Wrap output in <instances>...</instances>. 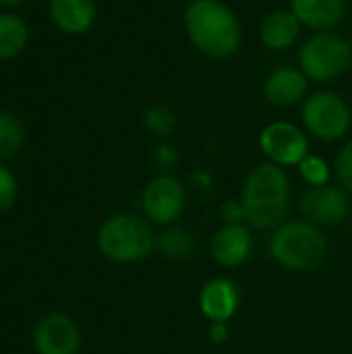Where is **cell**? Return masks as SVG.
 Segmentation results:
<instances>
[{
    "label": "cell",
    "mask_w": 352,
    "mask_h": 354,
    "mask_svg": "<svg viewBox=\"0 0 352 354\" xmlns=\"http://www.w3.org/2000/svg\"><path fill=\"white\" fill-rule=\"evenodd\" d=\"M290 201V180L282 166L266 162L255 166L245 178L241 203L245 224L255 230H276L286 222Z\"/></svg>",
    "instance_id": "6da1fadb"
},
{
    "label": "cell",
    "mask_w": 352,
    "mask_h": 354,
    "mask_svg": "<svg viewBox=\"0 0 352 354\" xmlns=\"http://www.w3.org/2000/svg\"><path fill=\"white\" fill-rule=\"evenodd\" d=\"M185 29L193 46L212 58H226L241 44L237 17L218 0H193L185 10Z\"/></svg>",
    "instance_id": "7a4b0ae2"
},
{
    "label": "cell",
    "mask_w": 352,
    "mask_h": 354,
    "mask_svg": "<svg viewBox=\"0 0 352 354\" xmlns=\"http://www.w3.org/2000/svg\"><path fill=\"white\" fill-rule=\"evenodd\" d=\"M272 259L290 272H313L328 257V239L322 228L293 220L278 226L270 239Z\"/></svg>",
    "instance_id": "3957f363"
},
{
    "label": "cell",
    "mask_w": 352,
    "mask_h": 354,
    "mask_svg": "<svg viewBox=\"0 0 352 354\" xmlns=\"http://www.w3.org/2000/svg\"><path fill=\"white\" fill-rule=\"evenodd\" d=\"M98 247L110 261L137 263L158 249V239L145 218L135 214H114L100 226Z\"/></svg>",
    "instance_id": "277c9868"
},
{
    "label": "cell",
    "mask_w": 352,
    "mask_h": 354,
    "mask_svg": "<svg viewBox=\"0 0 352 354\" xmlns=\"http://www.w3.org/2000/svg\"><path fill=\"white\" fill-rule=\"evenodd\" d=\"M299 64L307 79L319 83L332 81L349 68L351 46L336 33H315L301 46Z\"/></svg>",
    "instance_id": "5b68a950"
},
{
    "label": "cell",
    "mask_w": 352,
    "mask_h": 354,
    "mask_svg": "<svg viewBox=\"0 0 352 354\" xmlns=\"http://www.w3.org/2000/svg\"><path fill=\"white\" fill-rule=\"evenodd\" d=\"M303 122L322 141H338L351 129L352 116L346 102L330 91H317L303 104Z\"/></svg>",
    "instance_id": "8992f818"
},
{
    "label": "cell",
    "mask_w": 352,
    "mask_h": 354,
    "mask_svg": "<svg viewBox=\"0 0 352 354\" xmlns=\"http://www.w3.org/2000/svg\"><path fill=\"white\" fill-rule=\"evenodd\" d=\"M141 207L145 220L156 226H172L180 220L187 207V195L180 185L170 174H160L151 178L143 191Z\"/></svg>",
    "instance_id": "52a82bcc"
},
{
    "label": "cell",
    "mask_w": 352,
    "mask_h": 354,
    "mask_svg": "<svg viewBox=\"0 0 352 354\" xmlns=\"http://www.w3.org/2000/svg\"><path fill=\"white\" fill-rule=\"evenodd\" d=\"M299 209L305 222L317 228H326V226H338L349 218L351 201L342 187L324 185V187H311L301 197Z\"/></svg>",
    "instance_id": "ba28073f"
},
{
    "label": "cell",
    "mask_w": 352,
    "mask_h": 354,
    "mask_svg": "<svg viewBox=\"0 0 352 354\" xmlns=\"http://www.w3.org/2000/svg\"><path fill=\"white\" fill-rule=\"evenodd\" d=\"M261 151L272 164L278 166H299L307 158V137L305 133L290 122H272L261 131L259 137Z\"/></svg>",
    "instance_id": "9c48e42d"
},
{
    "label": "cell",
    "mask_w": 352,
    "mask_h": 354,
    "mask_svg": "<svg viewBox=\"0 0 352 354\" xmlns=\"http://www.w3.org/2000/svg\"><path fill=\"white\" fill-rule=\"evenodd\" d=\"M33 344L39 354H77L81 346V332L71 317L62 313H48L35 324Z\"/></svg>",
    "instance_id": "30bf717a"
},
{
    "label": "cell",
    "mask_w": 352,
    "mask_h": 354,
    "mask_svg": "<svg viewBox=\"0 0 352 354\" xmlns=\"http://www.w3.org/2000/svg\"><path fill=\"white\" fill-rule=\"evenodd\" d=\"M212 257L222 268H239L253 253V234L247 224L220 226L210 243Z\"/></svg>",
    "instance_id": "8fae6325"
},
{
    "label": "cell",
    "mask_w": 352,
    "mask_h": 354,
    "mask_svg": "<svg viewBox=\"0 0 352 354\" xmlns=\"http://www.w3.org/2000/svg\"><path fill=\"white\" fill-rule=\"evenodd\" d=\"M239 288L228 278H212L201 286L199 309L210 322H230L239 311Z\"/></svg>",
    "instance_id": "7c38bea8"
},
{
    "label": "cell",
    "mask_w": 352,
    "mask_h": 354,
    "mask_svg": "<svg viewBox=\"0 0 352 354\" xmlns=\"http://www.w3.org/2000/svg\"><path fill=\"white\" fill-rule=\"evenodd\" d=\"M293 15L311 29L336 27L346 10L344 0H290Z\"/></svg>",
    "instance_id": "4fadbf2b"
},
{
    "label": "cell",
    "mask_w": 352,
    "mask_h": 354,
    "mask_svg": "<svg viewBox=\"0 0 352 354\" xmlns=\"http://www.w3.org/2000/svg\"><path fill=\"white\" fill-rule=\"evenodd\" d=\"M50 15L54 25L64 33H83L95 19L93 0H50Z\"/></svg>",
    "instance_id": "5bb4252c"
},
{
    "label": "cell",
    "mask_w": 352,
    "mask_h": 354,
    "mask_svg": "<svg viewBox=\"0 0 352 354\" xmlns=\"http://www.w3.org/2000/svg\"><path fill=\"white\" fill-rule=\"evenodd\" d=\"M263 91L272 104L293 106L307 93V77L297 68H280L268 77Z\"/></svg>",
    "instance_id": "9a60e30c"
},
{
    "label": "cell",
    "mask_w": 352,
    "mask_h": 354,
    "mask_svg": "<svg viewBox=\"0 0 352 354\" xmlns=\"http://www.w3.org/2000/svg\"><path fill=\"white\" fill-rule=\"evenodd\" d=\"M301 31V21L293 15V10H274L261 23V41L270 50H286L290 48Z\"/></svg>",
    "instance_id": "2e32d148"
},
{
    "label": "cell",
    "mask_w": 352,
    "mask_h": 354,
    "mask_svg": "<svg viewBox=\"0 0 352 354\" xmlns=\"http://www.w3.org/2000/svg\"><path fill=\"white\" fill-rule=\"evenodd\" d=\"M29 31L23 19L15 15H0V60L15 58L27 46Z\"/></svg>",
    "instance_id": "e0dca14e"
},
{
    "label": "cell",
    "mask_w": 352,
    "mask_h": 354,
    "mask_svg": "<svg viewBox=\"0 0 352 354\" xmlns=\"http://www.w3.org/2000/svg\"><path fill=\"white\" fill-rule=\"evenodd\" d=\"M158 249L170 261H185L195 253V236L187 228L172 226L160 234Z\"/></svg>",
    "instance_id": "ac0fdd59"
},
{
    "label": "cell",
    "mask_w": 352,
    "mask_h": 354,
    "mask_svg": "<svg viewBox=\"0 0 352 354\" xmlns=\"http://www.w3.org/2000/svg\"><path fill=\"white\" fill-rule=\"evenodd\" d=\"M25 141V131L19 118L8 112H0V160L12 158Z\"/></svg>",
    "instance_id": "d6986e66"
},
{
    "label": "cell",
    "mask_w": 352,
    "mask_h": 354,
    "mask_svg": "<svg viewBox=\"0 0 352 354\" xmlns=\"http://www.w3.org/2000/svg\"><path fill=\"white\" fill-rule=\"evenodd\" d=\"M143 122L147 127V131L156 137H168L174 133L176 129V116L170 108L166 106H154L145 112Z\"/></svg>",
    "instance_id": "ffe728a7"
},
{
    "label": "cell",
    "mask_w": 352,
    "mask_h": 354,
    "mask_svg": "<svg viewBox=\"0 0 352 354\" xmlns=\"http://www.w3.org/2000/svg\"><path fill=\"white\" fill-rule=\"evenodd\" d=\"M299 172L303 176V180L309 187H324L330 185V166L326 164V160L317 158V156H307L301 164H299Z\"/></svg>",
    "instance_id": "44dd1931"
},
{
    "label": "cell",
    "mask_w": 352,
    "mask_h": 354,
    "mask_svg": "<svg viewBox=\"0 0 352 354\" xmlns=\"http://www.w3.org/2000/svg\"><path fill=\"white\" fill-rule=\"evenodd\" d=\"M336 176L340 180V187L346 193H352V139L340 147L336 156Z\"/></svg>",
    "instance_id": "7402d4cb"
},
{
    "label": "cell",
    "mask_w": 352,
    "mask_h": 354,
    "mask_svg": "<svg viewBox=\"0 0 352 354\" xmlns=\"http://www.w3.org/2000/svg\"><path fill=\"white\" fill-rule=\"evenodd\" d=\"M15 197H17L15 176L4 166H0V214L10 209V205L15 203Z\"/></svg>",
    "instance_id": "603a6c76"
},
{
    "label": "cell",
    "mask_w": 352,
    "mask_h": 354,
    "mask_svg": "<svg viewBox=\"0 0 352 354\" xmlns=\"http://www.w3.org/2000/svg\"><path fill=\"white\" fill-rule=\"evenodd\" d=\"M220 216L226 224H243L245 222V209L241 199H228L220 207Z\"/></svg>",
    "instance_id": "cb8c5ba5"
},
{
    "label": "cell",
    "mask_w": 352,
    "mask_h": 354,
    "mask_svg": "<svg viewBox=\"0 0 352 354\" xmlns=\"http://www.w3.org/2000/svg\"><path fill=\"white\" fill-rule=\"evenodd\" d=\"M207 338H210V342L216 344V346L226 344L228 338H230L228 322H212V324H210V330H207Z\"/></svg>",
    "instance_id": "d4e9b609"
},
{
    "label": "cell",
    "mask_w": 352,
    "mask_h": 354,
    "mask_svg": "<svg viewBox=\"0 0 352 354\" xmlns=\"http://www.w3.org/2000/svg\"><path fill=\"white\" fill-rule=\"evenodd\" d=\"M156 160H158L160 166H172L174 160H176V151L170 145H160L158 151H156Z\"/></svg>",
    "instance_id": "484cf974"
},
{
    "label": "cell",
    "mask_w": 352,
    "mask_h": 354,
    "mask_svg": "<svg viewBox=\"0 0 352 354\" xmlns=\"http://www.w3.org/2000/svg\"><path fill=\"white\" fill-rule=\"evenodd\" d=\"M23 2H27V0H0L2 6H19V4H23Z\"/></svg>",
    "instance_id": "4316f807"
},
{
    "label": "cell",
    "mask_w": 352,
    "mask_h": 354,
    "mask_svg": "<svg viewBox=\"0 0 352 354\" xmlns=\"http://www.w3.org/2000/svg\"><path fill=\"white\" fill-rule=\"evenodd\" d=\"M351 224H352V218H351Z\"/></svg>",
    "instance_id": "83f0119b"
}]
</instances>
